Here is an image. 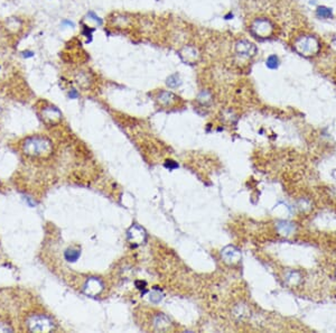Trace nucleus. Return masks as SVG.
Returning a JSON list of instances; mask_svg holds the SVG:
<instances>
[{
    "instance_id": "nucleus-1",
    "label": "nucleus",
    "mask_w": 336,
    "mask_h": 333,
    "mask_svg": "<svg viewBox=\"0 0 336 333\" xmlns=\"http://www.w3.org/2000/svg\"><path fill=\"white\" fill-rule=\"evenodd\" d=\"M51 141L46 137H42V136H32L24 140L23 144V151L24 154L32 157H42L49 154L51 151Z\"/></svg>"
},
{
    "instance_id": "nucleus-2",
    "label": "nucleus",
    "mask_w": 336,
    "mask_h": 333,
    "mask_svg": "<svg viewBox=\"0 0 336 333\" xmlns=\"http://www.w3.org/2000/svg\"><path fill=\"white\" fill-rule=\"evenodd\" d=\"M294 48L298 54L303 57H313L320 49V44L318 39L312 35H304L295 40Z\"/></svg>"
},
{
    "instance_id": "nucleus-3",
    "label": "nucleus",
    "mask_w": 336,
    "mask_h": 333,
    "mask_svg": "<svg viewBox=\"0 0 336 333\" xmlns=\"http://www.w3.org/2000/svg\"><path fill=\"white\" fill-rule=\"evenodd\" d=\"M250 30L254 37L259 39L268 38L274 33V25L267 18H258L252 22Z\"/></svg>"
},
{
    "instance_id": "nucleus-4",
    "label": "nucleus",
    "mask_w": 336,
    "mask_h": 333,
    "mask_svg": "<svg viewBox=\"0 0 336 333\" xmlns=\"http://www.w3.org/2000/svg\"><path fill=\"white\" fill-rule=\"evenodd\" d=\"M27 327L29 331L33 332H42V331H49L53 329V323L49 317L38 314V315H32L28 317L26 322Z\"/></svg>"
},
{
    "instance_id": "nucleus-5",
    "label": "nucleus",
    "mask_w": 336,
    "mask_h": 333,
    "mask_svg": "<svg viewBox=\"0 0 336 333\" xmlns=\"http://www.w3.org/2000/svg\"><path fill=\"white\" fill-rule=\"evenodd\" d=\"M235 53L245 59L253 58L257 54V46L247 39L238 40L235 43Z\"/></svg>"
},
{
    "instance_id": "nucleus-6",
    "label": "nucleus",
    "mask_w": 336,
    "mask_h": 333,
    "mask_svg": "<svg viewBox=\"0 0 336 333\" xmlns=\"http://www.w3.org/2000/svg\"><path fill=\"white\" fill-rule=\"evenodd\" d=\"M179 58L182 59L183 62L187 63V64H194L196 63L199 58V53L197 48L195 46H192V45H186L179 49L178 52Z\"/></svg>"
},
{
    "instance_id": "nucleus-7",
    "label": "nucleus",
    "mask_w": 336,
    "mask_h": 333,
    "mask_svg": "<svg viewBox=\"0 0 336 333\" xmlns=\"http://www.w3.org/2000/svg\"><path fill=\"white\" fill-rule=\"evenodd\" d=\"M42 118L45 123H57L61 119V111L55 107H46L42 110Z\"/></svg>"
},
{
    "instance_id": "nucleus-8",
    "label": "nucleus",
    "mask_w": 336,
    "mask_h": 333,
    "mask_svg": "<svg viewBox=\"0 0 336 333\" xmlns=\"http://www.w3.org/2000/svg\"><path fill=\"white\" fill-rule=\"evenodd\" d=\"M173 99H176V97H175L172 92H166V91H164V92L160 93L158 97L159 102L164 103L165 105H169L170 103H172Z\"/></svg>"
},
{
    "instance_id": "nucleus-9",
    "label": "nucleus",
    "mask_w": 336,
    "mask_h": 333,
    "mask_svg": "<svg viewBox=\"0 0 336 333\" xmlns=\"http://www.w3.org/2000/svg\"><path fill=\"white\" fill-rule=\"evenodd\" d=\"M316 15L319 18H323V19H327L330 18L333 16V13H332V9L327 8V7H324V6H320L316 10Z\"/></svg>"
},
{
    "instance_id": "nucleus-10",
    "label": "nucleus",
    "mask_w": 336,
    "mask_h": 333,
    "mask_svg": "<svg viewBox=\"0 0 336 333\" xmlns=\"http://www.w3.org/2000/svg\"><path fill=\"white\" fill-rule=\"evenodd\" d=\"M279 63H280V61L277 55H275V54L270 55V57H268L267 61H265V65H267V68L272 69V70L277 69L279 67Z\"/></svg>"
},
{
    "instance_id": "nucleus-11",
    "label": "nucleus",
    "mask_w": 336,
    "mask_h": 333,
    "mask_svg": "<svg viewBox=\"0 0 336 333\" xmlns=\"http://www.w3.org/2000/svg\"><path fill=\"white\" fill-rule=\"evenodd\" d=\"M80 257V251L77 249H68L65 251V259L68 261H77Z\"/></svg>"
},
{
    "instance_id": "nucleus-12",
    "label": "nucleus",
    "mask_w": 336,
    "mask_h": 333,
    "mask_svg": "<svg viewBox=\"0 0 336 333\" xmlns=\"http://www.w3.org/2000/svg\"><path fill=\"white\" fill-rule=\"evenodd\" d=\"M180 83H182V81H180L178 74H172L167 79V85L170 88H177Z\"/></svg>"
},
{
    "instance_id": "nucleus-13",
    "label": "nucleus",
    "mask_w": 336,
    "mask_h": 333,
    "mask_svg": "<svg viewBox=\"0 0 336 333\" xmlns=\"http://www.w3.org/2000/svg\"><path fill=\"white\" fill-rule=\"evenodd\" d=\"M13 326H11L7 323L5 322H0V332H8V331H13Z\"/></svg>"
}]
</instances>
